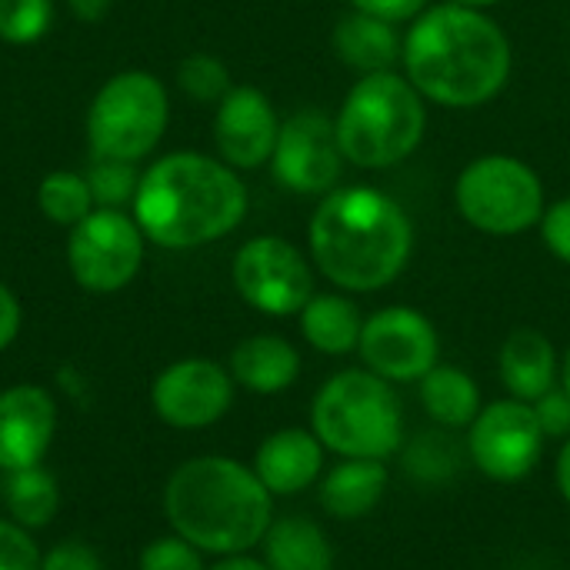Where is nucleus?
Segmentation results:
<instances>
[{"mask_svg":"<svg viewBox=\"0 0 570 570\" xmlns=\"http://www.w3.org/2000/svg\"><path fill=\"white\" fill-rule=\"evenodd\" d=\"M458 214L481 234L514 237L541 224L544 184L538 170L511 154H484L471 160L454 184Z\"/></svg>","mask_w":570,"mask_h":570,"instance_id":"6e6552de","label":"nucleus"},{"mask_svg":"<svg viewBox=\"0 0 570 570\" xmlns=\"http://www.w3.org/2000/svg\"><path fill=\"white\" fill-rule=\"evenodd\" d=\"M177 83L197 104H220L227 97V90L234 87L227 63L220 57H214V53L184 57L180 67H177Z\"/></svg>","mask_w":570,"mask_h":570,"instance_id":"cd10ccee","label":"nucleus"},{"mask_svg":"<svg viewBox=\"0 0 570 570\" xmlns=\"http://www.w3.org/2000/svg\"><path fill=\"white\" fill-rule=\"evenodd\" d=\"M20 324H23V311H20V301L17 294L0 281V351H7L17 334H20Z\"/></svg>","mask_w":570,"mask_h":570,"instance_id":"e433bc0d","label":"nucleus"},{"mask_svg":"<svg viewBox=\"0 0 570 570\" xmlns=\"http://www.w3.org/2000/svg\"><path fill=\"white\" fill-rule=\"evenodd\" d=\"M0 570H40V551L17 521H0Z\"/></svg>","mask_w":570,"mask_h":570,"instance_id":"2f4dec72","label":"nucleus"},{"mask_svg":"<svg viewBox=\"0 0 570 570\" xmlns=\"http://www.w3.org/2000/svg\"><path fill=\"white\" fill-rule=\"evenodd\" d=\"M307 244L314 267L347 294H371L394 284L414 250L407 210L374 187H341L321 197Z\"/></svg>","mask_w":570,"mask_h":570,"instance_id":"f03ea898","label":"nucleus"},{"mask_svg":"<svg viewBox=\"0 0 570 570\" xmlns=\"http://www.w3.org/2000/svg\"><path fill=\"white\" fill-rule=\"evenodd\" d=\"M144 230L134 214L94 207L67 237L70 277L90 294L124 291L144 264Z\"/></svg>","mask_w":570,"mask_h":570,"instance_id":"1a4fd4ad","label":"nucleus"},{"mask_svg":"<svg viewBox=\"0 0 570 570\" xmlns=\"http://www.w3.org/2000/svg\"><path fill=\"white\" fill-rule=\"evenodd\" d=\"M404 77L441 107H481L511 77V40L484 10L438 3L414 17L404 37Z\"/></svg>","mask_w":570,"mask_h":570,"instance_id":"f257e3e1","label":"nucleus"},{"mask_svg":"<svg viewBox=\"0 0 570 570\" xmlns=\"http://www.w3.org/2000/svg\"><path fill=\"white\" fill-rule=\"evenodd\" d=\"M140 570H207L204 568V551L184 541L180 534L157 538L144 548Z\"/></svg>","mask_w":570,"mask_h":570,"instance_id":"7c9ffc66","label":"nucleus"},{"mask_svg":"<svg viewBox=\"0 0 570 570\" xmlns=\"http://www.w3.org/2000/svg\"><path fill=\"white\" fill-rule=\"evenodd\" d=\"M347 3L354 10L381 17L387 23H404V20H414L428 10V0H347Z\"/></svg>","mask_w":570,"mask_h":570,"instance_id":"c9c22d12","label":"nucleus"},{"mask_svg":"<svg viewBox=\"0 0 570 570\" xmlns=\"http://www.w3.org/2000/svg\"><path fill=\"white\" fill-rule=\"evenodd\" d=\"M230 377L250 394H284L301 377V354L287 337L254 334L230 351Z\"/></svg>","mask_w":570,"mask_h":570,"instance_id":"aec40b11","label":"nucleus"},{"mask_svg":"<svg viewBox=\"0 0 570 570\" xmlns=\"http://www.w3.org/2000/svg\"><path fill=\"white\" fill-rule=\"evenodd\" d=\"M417 397L424 414L444 428V431H468L471 421L481 414L484 401H481V387L478 381L454 367V364H438L431 367L421 381H417Z\"/></svg>","mask_w":570,"mask_h":570,"instance_id":"5701e85b","label":"nucleus"},{"mask_svg":"<svg viewBox=\"0 0 570 570\" xmlns=\"http://www.w3.org/2000/svg\"><path fill=\"white\" fill-rule=\"evenodd\" d=\"M83 177L90 184L94 204L97 207H114V210H124L127 204H134V194H137V184H140V174H137L134 164L110 160V157H94V164L87 167Z\"/></svg>","mask_w":570,"mask_h":570,"instance_id":"c85d7f7f","label":"nucleus"},{"mask_svg":"<svg viewBox=\"0 0 570 570\" xmlns=\"http://www.w3.org/2000/svg\"><path fill=\"white\" fill-rule=\"evenodd\" d=\"M357 354L377 377L391 384H411L441 364V337L428 314L394 304L364 317Z\"/></svg>","mask_w":570,"mask_h":570,"instance_id":"f8f14e48","label":"nucleus"},{"mask_svg":"<svg viewBox=\"0 0 570 570\" xmlns=\"http://www.w3.org/2000/svg\"><path fill=\"white\" fill-rule=\"evenodd\" d=\"M534 417L544 431V438L554 441H568L570 438V397L564 387H551L544 397H538L534 404Z\"/></svg>","mask_w":570,"mask_h":570,"instance_id":"473e14b6","label":"nucleus"},{"mask_svg":"<svg viewBox=\"0 0 570 570\" xmlns=\"http://www.w3.org/2000/svg\"><path fill=\"white\" fill-rule=\"evenodd\" d=\"M271 170L277 184L287 187L291 194H304V197L331 194L344 170V154L337 144L334 120L317 107L287 117L277 134Z\"/></svg>","mask_w":570,"mask_h":570,"instance_id":"ddd939ff","label":"nucleus"},{"mask_svg":"<svg viewBox=\"0 0 570 570\" xmlns=\"http://www.w3.org/2000/svg\"><path fill=\"white\" fill-rule=\"evenodd\" d=\"M311 431L337 458L387 461L407 441L404 404L391 381L367 367L331 374L311 401Z\"/></svg>","mask_w":570,"mask_h":570,"instance_id":"39448f33","label":"nucleus"},{"mask_svg":"<svg viewBox=\"0 0 570 570\" xmlns=\"http://www.w3.org/2000/svg\"><path fill=\"white\" fill-rule=\"evenodd\" d=\"M57 431V404L37 384L0 391V471H20L43 461Z\"/></svg>","mask_w":570,"mask_h":570,"instance_id":"dca6fc26","label":"nucleus"},{"mask_svg":"<svg viewBox=\"0 0 570 570\" xmlns=\"http://www.w3.org/2000/svg\"><path fill=\"white\" fill-rule=\"evenodd\" d=\"M167 87L147 70H120L87 107V144L94 157L137 164L150 157L167 130Z\"/></svg>","mask_w":570,"mask_h":570,"instance_id":"0eeeda50","label":"nucleus"},{"mask_svg":"<svg viewBox=\"0 0 570 570\" xmlns=\"http://www.w3.org/2000/svg\"><path fill=\"white\" fill-rule=\"evenodd\" d=\"M37 207L50 224L77 227L97 204H94V194H90V184L83 174L53 170L37 187Z\"/></svg>","mask_w":570,"mask_h":570,"instance_id":"bb28decb","label":"nucleus"},{"mask_svg":"<svg viewBox=\"0 0 570 570\" xmlns=\"http://www.w3.org/2000/svg\"><path fill=\"white\" fill-rule=\"evenodd\" d=\"M297 317H301L304 341L317 354L344 357V354H354L357 344H361L364 314L344 294H314Z\"/></svg>","mask_w":570,"mask_h":570,"instance_id":"b1692460","label":"nucleus"},{"mask_svg":"<svg viewBox=\"0 0 570 570\" xmlns=\"http://www.w3.org/2000/svg\"><path fill=\"white\" fill-rule=\"evenodd\" d=\"M67 7H70V13H73L77 20L97 23V20H104V17L110 13L114 0H67Z\"/></svg>","mask_w":570,"mask_h":570,"instance_id":"4c0bfd02","label":"nucleus"},{"mask_svg":"<svg viewBox=\"0 0 570 570\" xmlns=\"http://www.w3.org/2000/svg\"><path fill=\"white\" fill-rule=\"evenodd\" d=\"M334 127L344 160L364 170H384L407 160L424 140V97L394 70L367 73L347 90Z\"/></svg>","mask_w":570,"mask_h":570,"instance_id":"423d86ee","label":"nucleus"},{"mask_svg":"<svg viewBox=\"0 0 570 570\" xmlns=\"http://www.w3.org/2000/svg\"><path fill=\"white\" fill-rule=\"evenodd\" d=\"M541 237H544V247L558 257L570 264V197L551 204L541 217Z\"/></svg>","mask_w":570,"mask_h":570,"instance_id":"72a5a7b5","label":"nucleus"},{"mask_svg":"<svg viewBox=\"0 0 570 570\" xmlns=\"http://www.w3.org/2000/svg\"><path fill=\"white\" fill-rule=\"evenodd\" d=\"M237 294L261 314L291 317L301 314L304 304L314 297V271L304 254L274 234L250 237L230 267Z\"/></svg>","mask_w":570,"mask_h":570,"instance_id":"9b49d317","label":"nucleus"},{"mask_svg":"<svg viewBox=\"0 0 570 570\" xmlns=\"http://www.w3.org/2000/svg\"><path fill=\"white\" fill-rule=\"evenodd\" d=\"M164 511L174 534L204 554L227 558L247 554L264 541L274 521V498L254 468L234 458L204 454L184 461L170 474Z\"/></svg>","mask_w":570,"mask_h":570,"instance_id":"20e7f679","label":"nucleus"},{"mask_svg":"<svg viewBox=\"0 0 570 570\" xmlns=\"http://www.w3.org/2000/svg\"><path fill=\"white\" fill-rule=\"evenodd\" d=\"M391 484L387 461L341 458L317 484L321 511L334 521H361L377 511Z\"/></svg>","mask_w":570,"mask_h":570,"instance_id":"6ab92c4d","label":"nucleus"},{"mask_svg":"<svg viewBox=\"0 0 570 570\" xmlns=\"http://www.w3.org/2000/svg\"><path fill=\"white\" fill-rule=\"evenodd\" d=\"M324 454L327 448L311 428H281L261 441L250 468L271 498H294L324 478Z\"/></svg>","mask_w":570,"mask_h":570,"instance_id":"f3484780","label":"nucleus"},{"mask_svg":"<svg viewBox=\"0 0 570 570\" xmlns=\"http://www.w3.org/2000/svg\"><path fill=\"white\" fill-rule=\"evenodd\" d=\"M53 27V0H0V40L37 43Z\"/></svg>","mask_w":570,"mask_h":570,"instance_id":"c756f323","label":"nucleus"},{"mask_svg":"<svg viewBox=\"0 0 570 570\" xmlns=\"http://www.w3.org/2000/svg\"><path fill=\"white\" fill-rule=\"evenodd\" d=\"M331 43H334V53L341 57V63L357 70L361 77L394 70V63L404 53V40L397 37L394 23L361 13V10L337 20Z\"/></svg>","mask_w":570,"mask_h":570,"instance_id":"412c9836","label":"nucleus"},{"mask_svg":"<svg viewBox=\"0 0 570 570\" xmlns=\"http://www.w3.org/2000/svg\"><path fill=\"white\" fill-rule=\"evenodd\" d=\"M3 501H7L10 518L20 528H27V531L43 528L57 514V501H60L57 498V481L40 464L10 471L7 484H3Z\"/></svg>","mask_w":570,"mask_h":570,"instance_id":"a878e982","label":"nucleus"},{"mask_svg":"<svg viewBox=\"0 0 570 570\" xmlns=\"http://www.w3.org/2000/svg\"><path fill=\"white\" fill-rule=\"evenodd\" d=\"M544 431L534 407L514 397L491 401L471 421L464 448L471 468L498 484H518L534 474L544 458Z\"/></svg>","mask_w":570,"mask_h":570,"instance_id":"9d476101","label":"nucleus"},{"mask_svg":"<svg viewBox=\"0 0 570 570\" xmlns=\"http://www.w3.org/2000/svg\"><path fill=\"white\" fill-rule=\"evenodd\" d=\"M261 544L264 564L271 570H334L327 531L304 514L274 518Z\"/></svg>","mask_w":570,"mask_h":570,"instance_id":"4be33fe9","label":"nucleus"},{"mask_svg":"<svg viewBox=\"0 0 570 570\" xmlns=\"http://www.w3.org/2000/svg\"><path fill=\"white\" fill-rule=\"evenodd\" d=\"M468 461V448L454 438V431H424L414 441H404L401 448V464L404 474L424 488H438L458 478V471Z\"/></svg>","mask_w":570,"mask_h":570,"instance_id":"393cba45","label":"nucleus"},{"mask_svg":"<svg viewBox=\"0 0 570 570\" xmlns=\"http://www.w3.org/2000/svg\"><path fill=\"white\" fill-rule=\"evenodd\" d=\"M157 417L180 431H200L217 424L234 404V377L227 367L207 357H187L164 367L150 387Z\"/></svg>","mask_w":570,"mask_h":570,"instance_id":"4468645a","label":"nucleus"},{"mask_svg":"<svg viewBox=\"0 0 570 570\" xmlns=\"http://www.w3.org/2000/svg\"><path fill=\"white\" fill-rule=\"evenodd\" d=\"M561 387L568 391L570 397V347L564 351V357H561Z\"/></svg>","mask_w":570,"mask_h":570,"instance_id":"a19ab883","label":"nucleus"},{"mask_svg":"<svg viewBox=\"0 0 570 570\" xmlns=\"http://www.w3.org/2000/svg\"><path fill=\"white\" fill-rule=\"evenodd\" d=\"M281 120L271 97L257 87H230L214 114V144L227 167L257 170L271 164Z\"/></svg>","mask_w":570,"mask_h":570,"instance_id":"2eb2a0df","label":"nucleus"},{"mask_svg":"<svg viewBox=\"0 0 570 570\" xmlns=\"http://www.w3.org/2000/svg\"><path fill=\"white\" fill-rule=\"evenodd\" d=\"M210 570H271L264 561H257V558H250V554H227V558H220L217 564Z\"/></svg>","mask_w":570,"mask_h":570,"instance_id":"ea45409f","label":"nucleus"},{"mask_svg":"<svg viewBox=\"0 0 570 570\" xmlns=\"http://www.w3.org/2000/svg\"><path fill=\"white\" fill-rule=\"evenodd\" d=\"M130 214L150 244L164 250H194L240 227L247 187L224 160L177 150L140 174Z\"/></svg>","mask_w":570,"mask_h":570,"instance_id":"7ed1b4c3","label":"nucleus"},{"mask_svg":"<svg viewBox=\"0 0 570 570\" xmlns=\"http://www.w3.org/2000/svg\"><path fill=\"white\" fill-rule=\"evenodd\" d=\"M498 371H501V384L508 397L524 401V404H534L561 381L558 351L534 327H518L508 334V341L501 344Z\"/></svg>","mask_w":570,"mask_h":570,"instance_id":"a211bd4d","label":"nucleus"},{"mask_svg":"<svg viewBox=\"0 0 570 570\" xmlns=\"http://www.w3.org/2000/svg\"><path fill=\"white\" fill-rule=\"evenodd\" d=\"M554 484H558V494L570 504V438L561 444V451H558V461H554Z\"/></svg>","mask_w":570,"mask_h":570,"instance_id":"58836bf2","label":"nucleus"},{"mask_svg":"<svg viewBox=\"0 0 570 570\" xmlns=\"http://www.w3.org/2000/svg\"><path fill=\"white\" fill-rule=\"evenodd\" d=\"M40 570H104L94 548L80 541H60L50 554L40 558Z\"/></svg>","mask_w":570,"mask_h":570,"instance_id":"f704fd0d","label":"nucleus"},{"mask_svg":"<svg viewBox=\"0 0 570 570\" xmlns=\"http://www.w3.org/2000/svg\"><path fill=\"white\" fill-rule=\"evenodd\" d=\"M451 3H461V7H471V10H488V7H494L501 0H451Z\"/></svg>","mask_w":570,"mask_h":570,"instance_id":"79ce46f5","label":"nucleus"}]
</instances>
